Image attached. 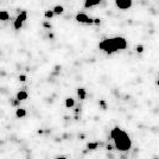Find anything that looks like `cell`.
<instances>
[{
  "label": "cell",
  "instance_id": "obj_1",
  "mask_svg": "<svg viewBox=\"0 0 159 159\" xmlns=\"http://www.w3.org/2000/svg\"><path fill=\"white\" fill-rule=\"evenodd\" d=\"M111 137L113 138L114 140V144H115V147L119 150V151H128L132 146V140L130 138V135L122 131L120 127H114L112 131H111Z\"/></svg>",
  "mask_w": 159,
  "mask_h": 159
},
{
  "label": "cell",
  "instance_id": "obj_2",
  "mask_svg": "<svg viewBox=\"0 0 159 159\" xmlns=\"http://www.w3.org/2000/svg\"><path fill=\"white\" fill-rule=\"evenodd\" d=\"M99 48L101 50H103L104 52H107V54H113V52L118 51L115 44H114V41L113 38H108V39H104L102 41L100 44H99Z\"/></svg>",
  "mask_w": 159,
  "mask_h": 159
},
{
  "label": "cell",
  "instance_id": "obj_3",
  "mask_svg": "<svg viewBox=\"0 0 159 159\" xmlns=\"http://www.w3.org/2000/svg\"><path fill=\"white\" fill-rule=\"evenodd\" d=\"M114 41V44L116 46L118 50H123V49H126L127 48V42L125 38H122V37H115L113 38Z\"/></svg>",
  "mask_w": 159,
  "mask_h": 159
},
{
  "label": "cell",
  "instance_id": "obj_4",
  "mask_svg": "<svg viewBox=\"0 0 159 159\" xmlns=\"http://www.w3.org/2000/svg\"><path fill=\"white\" fill-rule=\"evenodd\" d=\"M115 4L120 10H127L132 6V0H115Z\"/></svg>",
  "mask_w": 159,
  "mask_h": 159
},
{
  "label": "cell",
  "instance_id": "obj_5",
  "mask_svg": "<svg viewBox=\"0 0 159 159\" xmlns=\"http://www.w3.org/2000/svg\"><path fill=\"white\" fill-rule=\"evenodd\" d=\"M76 20L78 23H88V20H89V18H88V15L85 13H78L76 15Z\"/></svg>",
  "mask_w": 159,
  "mask_h": 159
},
{
  "label": "cell",
  "instance_id": "obj_6",
  "mask_svg": "<svg viewBox=\"0 0 159 159\" xmlns=\"http://www.w3.org/2000/svg\"><path fill=\"white\" fill-rule=\"evenodd\" d=\"M27 97H29V95H27V93L24 92V90H22V92H19L18 94H17V99H18V101H24V100H26Z\"/></svg>",
  "mask_w": 159,
  "mask_h": 159
},
{
  "label": "cell",
  "instance_id": "obj_7",
  "mask_svg": "<svg viewBox=\"0 0 159 159\" xmlns=\"http://www.w3.org/2000/svg\"><path fill=\"white\" fill-rule=\"evenodd\" d=\"M26 18H27V12H26V11H23V12H20V13L18 14V17H17V19H18V20H20L22 23H24V22L26 20Z\"/></svg>",
  "mask_w": 159,
  "mask_h": 159
},
{
  "label": "cell",
  "instance_id": "obj_8",
  "mask_svg": "<svg viewBox=\"0 0 159 159\" xmlns=\"http://www.w3.org/2000/svg\"><path fill=\"white\" fill-rule=\"evenodd\" d=\"M101 1H102V0H85V7L97 5V4H100Z\"/></svg>",
  "mask_w": 159,
  "mask_h": 159
},
{
  "label": "cell",
  "instance_id": "obj_9",
  "mask_svg": "<svg viewBox=\"0 0 159 159\" xmlns=\"http://www.w3.org/2000/svg\"><path fill=\"white\" fill-rule=\"evenodd\" d=\"M8 18H10L8 12H6V11H0V20L5 22V20H7Z\"/></svg>",
  "mask_w": 159,
  "mask_h": 159
},
{
  "label": "cell",
  "instance_id": "obj_10",
  "mask_svg": "<svg viewBox=\"0 0 159 159\" xmlns=\"http://www.w3.org/2000/svg\"><path fill=\"white\" fill-rule=\"evenodd\" d=\"M15 115H17V118H24L26 115V111L24 108H18L15 112Z\"/></svg>",
  "mask_w": 159,
  "mask_h": 159
},
{
  "label": "cell",
  "instance_id": "obj_11",
  "mask_svg": "<svg viewBox=\"0 0 159 159\" xmlns=\"http://www.w3.org/2000/svg\"><path fill=\"white\" fill-rule=\"evenodd\" d=\"M74 104H75V101H74V99H71V97H70V99H67V100H65V106H67L68 108H71Z\"/></svg>",
  "mask_w": 159,
  "mask_h": 159
},
{
  "label": "cell",
  "instance_id": "obj_12",
  "mask_svg": "<svg viewBox=\"0 0 159 159\" xmlns=\"http://www.w3.org/2000/svg\"><path fill=\"white\" fill-rule=\"evenodd\" d=\"M22 26H23V23H22L20 20H18V19H15V20H14V23H13V27H14L15 30H20V29H22Z\"/></svg>",
  "mask_w": 159,
  "mask_h": 159
},
{
  "label": "cell",
  "instance_id": "obj_13",
  "mask_svg": "<svg viewBox=\"0 0 159 159\" xmlns=\"http://www.w3.org/2000/svg\"><path fill=\"white\" fill-rule=\"evenodd\" d=\"M63 11H64V8L62 7V6H55V8H54V13L55 14H61V13H63Z\"/></svg>",
  "mask_w": 159,
  "mask_h": 159
},
{
  "label": "cell",
  "instance_id": "obj_14",
  "mask_svg": "<svg viewBox=\"0 0 159 159\" xmlns=\"http://www.w3.org/2000/svg\"><path fill=\"white\" fill-rule=\"evenodd\" d=\"M77 93H78L80 99H82V100H83V99L85 97V92H84V89H82V88H81V89H78V92H77Z\"/></svg>",
  "mask_w": 159,
  "mask_h": 159
},
{
  "label": "cell",
  "instance_id": "obj_15",
  "mask_svg": "<svg viewBox=\"0 0 159 159\" xmlns=\"http://www.w3.org/2000/svg\"><path fill=\"white\" fill-rule=\"evenodd\" d=\"M97 146H99L97 143H89V144H88V148H89V150H95Z\"/></svg>",
  "mask_w": 159,
  "mask_h": 159
},
{
  "label": "cell",
  "instance_id": "obj_16",
  "mask_svg": "<svg viewBox=\"0 0 159 159\" xmlns=\"http://www.w3.org/2000/svg\"><path fill=\"white\" fill-rule=\"evenodd\" d=\"M54 11H46L45 12V17H46V18H52V17H54Z\"/></svg>",
  "mask_w": 159,
  "mask_h": 159
},
{
  "label": "cell",
  "instance_id": "obj_17",
  "mask_svg": "<svg viewBox=\"0 0 159 159\" xmlns=\"http://www.w3.org/2000/svg\"><path fill=\"white\" fill-rule=\"evenodd\" d=\"M143 50H144V48H143V46H141V45L137 46V51L139 52V54H141V52H143Z\"/></svg>",
  "mask_w": 159,
  "mask_h": 159
},
{
  "label": "cell",
  "instance_id": "obj_18",
  "mask_svg": "<svg viewBox=\"0 0 159 159\" xmlns=\"http://www.w3.org/2000/svg\"><path fill=\"white\" fill-rule=\"evenodd\" d=\"M19 81H22V82L26 81V76H25V75H20V76H19Z\"/></svg>",
  "mask_w": 159,
  "mask_h": 159
},
{
  "label": "cell",
  "instance_id": "obj_19",
  "mask_svg": "<svg viewBox=\"0 0 159 159\" xmlns=\"http://www.w3.org/2000/svg\"><path fill=\"white\" fill-rule=\"evenodd\" d=\"M94 22H95V24H100V19H95Z\"/></svg>",
  "mask_w": 159,
  "mask_h": 159
},
{
  "label": "cell",
  "instance_id": "obj_20",
  "mask_svg": "<svg viewBox=\"0 0 159 159\" xmlns=\"http://www.w3.org/2000/svg\"><path fill=\"white\" fill-rule=\"evenodd\" d=\"M55 159H67L65 157H57V158H55Z\"/></svg>",
  "mask_w": 159,
  "mask_h": 159
},
{
  "label": "cell",
  "instance_id": "obj_21",
  "mask_svg": "<svg viewBox=\"0 0 159 159\" xmlns=\"http://www.w3.org/2000/svg\"><path fill=\"white\" fill-rule=\"evenodd\" d=\"M157 84H158V85H159V80H158V81H157Z\"/></svg>",
  "mask_w": 159,
  "mask_h": 159
}]
</instances>
